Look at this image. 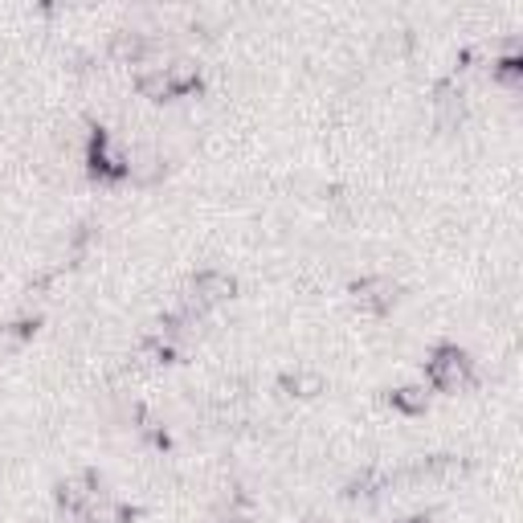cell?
<instances>
[{"label": "cell", "instance_id": "6da1fadb", "mask_svg": "<svg viewBox=\"0 0 523 523\" xmlns=\"http://www.w3.org/2000/svg\"><path fill=\"white\" fill-rule=\"evenodd\" d=\"M430 380L438 388H446V393H458V388L470 380V360H466V352L454 348V344L438 348L430 356Z\"/></svg>", "mask_w": 523, "mask_h": 523}, {"label": "cell", "instance_id": "7a4b0ae2", "mask_svg": "<svg viewBox=\"0 0 523 523\" xmlns=\"http://www.w3.org/2000/svg\"><path fill=\"white\" fill-rule=\"evenodd\" d=\"M193 291H196V299L209 307V303H225V299H233L238 283H233V275H225V270H201V275L193 278Z\"/></svg>", "mask_w": 523, "mask_h": 523}, {"label": "cell", "instance_id": "3957f363", "mask_svg": "<svg viewBox=\"0 0 523 523\" xmlns=\"http://www.w3.org/2000/svg\"><path fill=\"white\" fill-rule=\"evenodd\" d=\"M352 294H356V303L368 307V311H388L397 299V286L388 283V278H360V283L352 286Z\"/></svg>", "mask_w": 523, "mask_h": 523}, {"label": "cell", "instance_id": "277c9868", "mask_svg": "<svg viewBox=\"0 0 523 523\" xmlns=\"http://www.w3.org/2000/svg\"><path fill=\"white\" fill-rule=\"evenodd\" d=\"M94 499H99V491H94V475H74L57 487V503H62L65 511H86Z\"/></svg>", "mask_w": 523, "mask_h": 523}, {"label": "cell", "instance_id": "5b68a950", "mask_svg": "<svg viewBox=\"0 0 523 523\" xmlns=\"http://www.w3.org/2000/svg\"><path fill=\"white\" fill-rule=\"evenodd\" d=\"M110 54L119 57V62H131V65H135L139 57L147 54V37L135 33V29H119V33L110 37Z\"/></svg>", "mask_w": 523, "mask_h": 523}, {"label": "cell", "instance_id": "8992f818", "mask_svg": "<svg viewBox=\"0 0 523 523\" xmlns=\"http://www.w3.org/2000/svg\"><path fill=\"white\" fill-rule=\"evenodd\" d=\"M139 94H144V99H172L176 91H172L164 70H147V74H139Z\"/></svg>", "mask_w": 523, "mask_h": 523}, {"label": "cell", "instance_id": "52a82bcc", "mask_svg": "<svg viewBox=\"0 0 523 523\" xmlns=\"http://www.w3.org/2000/svg\"><path fill=\"white\" fill-rule=\"evenodd\" d=\"M425 401H430V393H425L422 385H405L393 393V405L401 414H425Z\"/></svg>", "mask_w": 523, "mask_h": 523}, {"label": "cell", "instance_id": "ba28073f", "mask_svg": "<svg viewBox=\"0 0 523 523\" xmlns=\"http://www.w3.org/2000/svg\"><path fill=\"white\" fill-rule=\"evenodd\" d=\"M127 176L135 184H152V180H160V176H164V164H160L156 156H139V160H127Z\"/></svg>", "mask_w": 523, "mask_h": 523}, {"label": "cell", "instance_id": "9c48e42d", "mask_svg": "<svg viewBox=\"0 0 523 523\" xmlns=\"http://www.w3.org/2000/svg\"><path fill=\"white\" fill-rule=\"evenodd\" d=\"M29 336H33V323H29V319L4 323V327H0V352H17L21 344L29 340Z\"/></svg>", "mask_w": 523, "mask_h": 523}, {"label": "cell", "instance_id": "30bf717a", "mask_svg": "<svg viewBox=\"0 0 523 523\" xmlns=\"http://www.w3.org/2000/svg\"><path fill=\"white\" fill-rule=\"evenodd\" d=\"M168 83H172V91L176 94H184V91H193L196 86V65L193 62H176V65H168Z\"/></svg>", "mask_w": 523, "mask_h": 523}, {"label": "cell", "instance_id": "8fae6325", "mask_svg": "<svg viewBox=\"0 0 523 523\" xmlns=\"http://www.w3.org/2000/svg\"><path fill=\"white\" fill-rule=\"evenodd\" d=\"M283 385L294 388V397H315V393H323V377H319V372H294V377H286Z\"/></svg>", "mask_w": 523, "mask_h": 523}, {"label": "cell", "instance_id": "7c38bea8", "mask_svg": "<svg viewBox=\"0 0 523 523\" xmlns=\"http://www.w3.org/2000/svg\"><path fill=\"white\" fill-rule=\"evenodd\" d=\"M380 487H385V483H380L377 475H368V470H364V475H356V478H352L344 495H348V499H372Z\"/></svg>", "mask_w": 523, "mask_h": 523}, {"label": "cell", "instance_id": "4fadbf2b", "mask_svg": "<svg viewBox=\"0 0 523 523\" xmlns=\"http://www.w3.org/2000/svg\"><path fill=\"white\" fill-rule=\"evenodd\" d=\"M495 78H499V83H507V86H515L523 78V62L515 54L499 57V62H495Z\"/></svg>", "mask_w": 523, "mask_h": 523}, {"label": "cell", "instance_id": "5bb4252c", "mask_svg": "<svg viewBox=\"0 0 523 523\" xmlns=\"http://www.w3.org/2000/svg\"><path fill=\"white\" fill-rule=\"evenodd\" d=\"M405 523H425V519H405Z\"/></svg>", "mask_w": 523, "mask_h": 523}, {"label": "cell", "instance_id": "9a60e30c", "mask_svg": "<svg viewBox=\"0 0 523 523\" xmlns=\"http://www.w3.org/2000/svg\"><path fill=\"white\" fill-rule=\"evenodd\" d=\"M307 523H323V519H307Z\"/></svg>", "mask_w": 523, "mask_h": 523}]
</instances>
